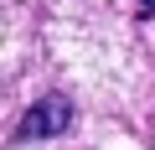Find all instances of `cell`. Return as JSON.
Returning a JSON list of instances; mask_svg holds the SVG:
<instances>
[{
    "mask_svg": "<svg viewBox=\"0 0 155 150\" xmlns=\"http://www.w3.org/2000/svg\"><path fill=\"white\" fill-rule=\"evenodd\" d=\"M72 98H62V93H41L26 114H21V124H16V140H57V135H67L72 129Z\"/></svg>",
    "mask_w": 155,
    "mask_h": 150,
    "instance_id": "1",
    "label": "cell"
},
{
    "mask_svg": "<svg viewBox=\"0 0 155 150\" xmlns=\"http://www.w3.org/2000/svg\"><path fill=\"white\" fill-rule=\"evenodd\" d=\"M134 5H140V16H155V0H134Z\"/></svg>",
    "mask_w": 155,
    "mask_h": 150,
    "instance_id": "2",
    "label": "cell"
}]
</instances>
